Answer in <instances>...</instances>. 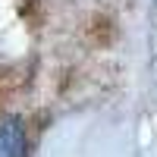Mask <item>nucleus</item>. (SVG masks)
<instances>
[{
    "label": "nucleus",
    "mask_w": 157,
    "mask_h": 157,
    "mask_svg": "<svg viewBox=\"0 0 157 157\" xmlns=\"http://www.w3.org/2000/svg\"><path fill=\"white\" fill-rule=\"evenodd\" d=\"M0 157H25V129L16 116L0 120Z\"/></svg>",
    "instance_id": "f257e3e1"
}]
</instances>
